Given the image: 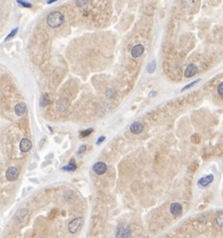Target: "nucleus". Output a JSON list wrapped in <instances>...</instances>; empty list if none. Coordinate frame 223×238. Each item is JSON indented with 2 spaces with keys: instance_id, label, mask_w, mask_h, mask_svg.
Listing matches in <instances>:
<instances>
[{
  "instance_id": "obj_1",
  "label": "nucleus",
  "mask_w": 223,
  "mask_h": 238,
  "mask_svg": "<svg viewBox=\"0 0 223 238\" xmlns=\"http://www.w3.org/2000/svg\"><path fill=\"white\" fill-rule=\"evenodd\" d=\"M63 21H64V16L62 12H59V11L50 12L46 17L47 25L50 26L51 28L59 27L63 23Z\"/></svg>"
},
{
  "instance_id": "obj_2",
  "label": "nucleus",
  "mask_w": 223,
  "mask_h": 238,
  "mask_svg": "<svg viewBox=\"0 0 223 238\" xmlns=\"http://www.w3.org/2000/svg\"><path fill=\"white\" fill-rule=\"evenodd\" d=\"M132 235V230L128 225H119L117 228L116 236L117 237H122V238H127L131 237Z\"/></svg>"
},
{
  "instance_id": "obj_3",
  "label": "nucleus",
  "mask_w": 223,
  "mask_h": 238,
  "mask_svg": "<svg viewBox=\"0 0 223 238\" xmlns=\"http://www.w3.org/2000/svg\"><path fill=\"white\" fill-rule=\"evenodd\" d=\"M82 217H78V218H75L72 219L70 223H68V230H70L71 233H75L76 231H78L79 227L80 226V224H82Z\"/></svg>"
},
{
  "instance_id": "obj_4",
  "label": "nucleus",
  "mask_w": 223,
  "mask_h": 238,
  "mask_svg": "<svg viewBox=\"0 0 223 238\" xmlns=\"http://www.w3.org/2000/svg\"><path fill=\"white\" fill-rule=\"evenodd\" d=\"M107 165L103 162H96L92 166V171H94L96 175H104L107 172Z\"/></svg>"
},
{
  "instance_id": "obj_5",
  "label": "nucleus",
  "mask_w": 223,
  "mask_h": 238,
  "mask_svg": "<svg viewBox=\"0 0 223 238\" xmlns=\"http://www.w3.org/2000/svg\"><path fill=\"white\" fill-rule=\"evenodd\" d=\"M213 180H214V176L211 175V174L207 175V176H204V177H202V178L199 179V181H198V185L202 188H205V187L209 186V185L213 182Z\"/></svg>"
},
{
  "instance_id": "obj_6",
  "label": "nucleus",
  "mask_w": 223,
  "mask_h": 238,
  "mask_svg": "<svg viewBox=\"0 0 223 238\" xmlns=\"http://www.w3.org/2000/svg\"><path fill=\"white\" fill-rule=\"evenodd\" d=\"M18 177V170L15 167H9L6 171V179L8 181H15Z\"/></svg>"
},
{
  "instance_id": "obj_7",
  "label": "nucleus",
  "mask_w": 223,
  "mask_h": 238,
  "mask_svg": "<svg viewBox=\"0 0 223 238\" xmlns=\"http://www.w3.org/2000/svg\"><path fill=\"white\" fill-rule=\"evenodd\" d=\"M31 148H32V144L28 139L24 138V139H22L21 141H20L19 149L22 153H27L28 151L31 150Z\"/></svg>"
},
{
  "instance_id": "obj_8",
  "label": "nucleus",
  "mask_w": 223,
  "mask_h": 238,
  "mask_svg": "<svg viewBox=\"0 0 223 238\" xmlns=\"http://www.w3.org/2000/svg\"><path fill=\"white\" fill-rule=\"evenodd\" d=\"M197 71H198V68H197V66H195V64H194V63H190L189 66L186 67L184 75H185V78H188V79L192 78V76H194L197 74Z\"/></svg>"
},
{
  "instance_id": "obj_9",
  "label": "nucleus",
  "mask_w": 223,
  "mask_h": 238,
  "mask_svg": "<svg viewBox=\"0 0 223 238\" xmlns=\"http://www.w3.org/2000/svg\"><path fill=\"white\" fill-rule=\"evenodd\" d=\"M144 50H145V47L143 44H137V45H135L132 48L131 54L134 58H137L144 53Z\"/></svg>"
},
{
  "instance_id": "obj_10",
  "label": "nucleus",
  "mask_w": 223,
  "mask_h": 238,
  "mask_svg": "<svg viewBox=\"0 0 223 238\" xmlns=\"http://www.w3.org/2000/svg\"><path fill=\"white\" fill-rule=\"evenodd\" d=\"M130 131H131L133 134H135V135L141 134V133L144 131V125L142 124L141 122L133 123L131 125V127H130Z\"/></svg>"
},
{
  "instance_id": "obj_11",
  "label": "nucleus",
  "mask_w": 223,
  "mask_h": 238,
  "mask_svg": "<svg viewBox=\"0 0 223 238\" xmlns=\"http://www.w3.org/2000/svg\"><path fill=\"white\" fill-rule=\"evenodd\" d=\"M182 211H183V208H182V205L180 203H173L170 206V212L173 216H180L182 214Z\"/></svg>"
},
{
  "instance_id": "obj_12",
  "label": "nucleus",
  "mask_w": 223,
  "mask_h": 238,
  "mask_svg": "<svg viewBox=\"0 0 223 238\" xmlns=\"http://www.w3.org/2000/svg\"><path fill=\"white\" fill-rule=\"evenodd\" d=\"M14 112L15 114L17 116H22L26 113V104L24 103H19L15 106L14 108Z\"/></svg>"
},
{
  "instance_id": "obj_13",
  "label": "nucleus",
  "mask_w": 223,
  "mask_h": 238,
  "mask_svg": "<svg viewBox=\"0 0 223 238\" xmlns=\"http://www.w3.org/2000/svg\"><path fill=\"white\" fill-rule=\"evenodd\" d=\"M75 169H76V166H75V161H74V159H71V162L68 163L66 166H64L62 168V170L63 171H71V172H72V171H75Z\"/></svg>"
},
{
  "instance_id": "obj_14",
  "label": "nucleus",
  "mask_w": 223,
  "mask_h": 238,
  "mask_svg": "<svg viewBox=\"0 0 223 238\" xmlns=\"http://www.w3.org/2000/svg\"><path fill=\"white\" fill-rule=\"evenodd\" d=\"M48 104H49V99H48V96L46 94H44L42 96L41 100H40V106H41V107H47Z\"/></svg>"
},
{
  "instance_id": "obj_15",
  "label": "nucleus",
  "mask_w": 223,
  "mask_h": 238,
  "mask_svg": "<svg viewBox=\"0 0 223 238\" xmlns=\"http://www.w3.org/2000/svg\"><path fill=\"white\" fill-rule=\"evenodd\" d=\"M216 223L219 227H223V211H220L216 216Z\"/></svg>"
},
{
  "instance_id": "obj_16",
  "label": "nucleus",
  "mask_w": 223,
  "mask_h": 238,
  "mask_svg": "<svg viewBox=\"0 0 223 238\" xmlns=\"http://www.w3.org/2000/svg\"><path fill=\"white\" fill-rule=\"evenodd\" d=\"M199 82H200V79H196V80H194V82H192L191 83L187 84V86H185L183 88H182V91H186V90H189V88H191L192 87H194V86H195V84H197Z\"/></svg>"
},
{
  "instance_id": "obj_17",
  "label": "nucleus",
  "mask_w": 223,
  "mask_h": 238,
  "mask_svg": "<svg viewBox=\"0 0 223 238\" xmlns=\"http://www.w3.org/2000/svg\"><path fill=\"white\" fill-rule=\"evenodd\" d=\"M17 3L19 5H21L23 7H26V8H31L32 7V4L25 1V0H17Z\"/></svg>"
},
{
  "instance_id": "obj_18",
  "label": "nucleus",
  "mask_w": 223,
  "mask_h": 238,
  "mask_svg": "<svg viewBox=\"0 0 223 238\" xmlns=\"http://www.w3.org/2000/svg\"><path fill=\"white\" fill-rule=\"evenodd\" d=\"M17 31H18V28H17V27H15L14 29H12V30L10 31V33H9V34H8V35L6 36V38H5V41H7V40H9L10 38H12V37H13V36H14L16 33H17Z\"/></svg>"
},
{
  "instance_id": "obj_19",
  "label": "nucleus",
  "mask_w": 223,
  "mask_h": 238,
  "mask_svg": "<svg viewBox=\"0 0 223 238\" xmlns=\"http://www.w3.org/2000/svg\"><path fill=\"white\" fill-rule=\"evenodd\" d=\"M155 68H156V63H155V62H152L148 66V70H148L149 74H153V72L155 71Z\"/></svg>"
},
{
  "instance_id": "obj_20",
  "label": "nucleus",
  "mask_w": 223,
  "mask_h": 238,
  "mask_svg": "<svg viewBox=\"0 0 223 238\" xmlns=\"http://www.w3.org/2000/svg\"><path fill=\"white\" fill-rule=\"evenodd\" d=\"M92 133V129H88V130L83 131L80 133V137H82V138H84V137H88V135H91Z\"/></svg>"
},
{
  "instance_id": "obj_21",
  "label": "nucleus",
  "mask_w": 223,
  "mask_h": 238,
  "mask_svg": "<svg viewBox=\"0 0 223 238\" xmlns=\"http://www.w3.org/2000/svg\"><path fill=\"white\" fill-rule=\"evenodd\" d=\"M217 92H218V95H219L220 96H223V82H222V83H220L219 84H218Z\"/></svg>"
},
{
  "instance_id": "obj_22",
  "label": "nucleus",
  "mask_w": 223,
  "mask_h": 238,
  "mask_svg": "<svg viewBox=\"0 0 223 238\" xmlns=\"http://www.w3.org/2000/svg\"><path fill=\"white\" fill-rule=\"evenodd\" d=\"M88 0H76V5L79 7H84L87 5Z\"/></svg>"
},
{
  "instance_id": "obj_23",
  "label": "nucleus",
  "mask_w": 223,
  "mask_h": 238,
  "mask_svg": "<svg viewBox=\"0 0 223 238\" xmlns=\"http://www.w3.org/2000/svg\"><path fill=\"white\" fill-rule=\"evenodd\" d=\"M115 95H116V91H114V90H108V91H107V96H108V98L113 99Z\"/></svg>"
},
{
  "instance_id": "obj_24",
  "label": "nucleus",
  "mask_w": 223,
  "mask_h": 238,
  "mask_svg": "<svg viewBox=\"0 0 223 238\" xmlns=\"http://www.w3.org/2000/svg\"><path fill=\"white\" fill-rule=\"evenodd\" d=\"M86 150H87V146H86V145H83V146H80L79 150L78 151V154H82V153L84 152Z\"/></svg>"
},
{
  "instance_id": "obj_25",
  "label": "nucleus",
  "mask_w": 223,
  "mask_h": 238,
  "mask_svg": "<svg viewBox=\"0 0 223 238\" xmlns=\"http://www.w3.org/2000/svg\"><path fill=\"white\" fill-rule=\"evenodd\" d=\"M105 139H106V137H101V138H99L98 142H96V145H100L102 142H104Z\"/></svg>"
},
{
  "instance_id": "obj_26",
  "label": "nucleus",
  "mask_w": 223,
  "mask_h": 238,
  "mask_svg": "<svg viewBox=\"0 0 223 238\" xmlns=\"http://www.w3.org/2000/svg\"><path fill=\"white\" fill-rule=\"evenodd\" d=\"M157 95V91H152L149 94V96L151 98V96H156Z\"/></svg>"
},
{
  "instance_id": "obj_27",
  "label": "nucleus",
  "mask_w": 223,
  "mask_h": 238,
  "mask_svg": "<svg viewBox=\"0 0 223 238\" xmlns=\"http://www.w3.org/2000/svg\"><path fill=\"white\" fill-rule=\"evenodd\" d=\"M54 1H58V0H48L47 3H48V4H51L52 2H54Z\"/></svg>"
}]
</instances>
